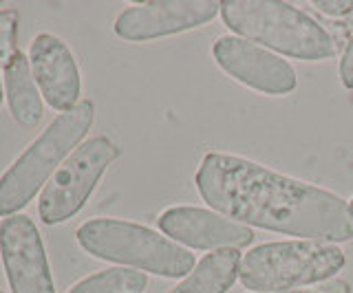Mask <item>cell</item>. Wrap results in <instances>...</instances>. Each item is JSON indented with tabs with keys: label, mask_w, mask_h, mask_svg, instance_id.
Here are the masks:
<instances>
[{
	"label": "cell",
	"mask_w": 353,
	"mask_h": 293,
	"mask_svg": "<svg viewBox=\"0 0 353 293\" xmlns=\"http://www.w3.org/2000/svg\"><path fill=\"white\" fill-rule=\"evenodd\" d=\"M349 212H351V216H353V197H351V201H349Z\"/></svg>",
	"instance_id": "44dd1931"
},
{
	"label": "cell",
	"mask_w": 353,
	"mask_h": 293,
	"mask_svg": "<svg viewBox=\"0 0 353 293\" xmlns=\"http://www.w3.org/2000/svg\"><path fill=\"white\" fill-rule=\"evenodd\" d=\"M194 186L214 212L241 225L301 236L303 241H353L349 203L338 194L279 175L245 157L208 153Z\"/></svg>",
	"instance_id": "6da1fadb"
},
{
	"label": "cell",
	"mask_w": 353,
	"mask_h": 293,
	"mask_svg": "<svg viewBox=\"0 0 353 293\" xmlns=\"http://www.w3.org/2000/svg\"><path fill=\"white\" fill-rule=\"evenodd\" d=\"M287 293H318V291H312V289H294V291H287Z\"/></svg>",
	"instance_id": "ffe728a7"
},
{
	"label": "cell",
	"mask_w": 353,
	"mask_h": 293,
	"mask_svg": "<svg viewBox=\"0 0 353 293\" xmlns=\"http://www.w3.org/2000/svg\"><path fill=\"white\" fill-rule=\"evenodd\" d=\"M0 258L14 293H55L42 236L27 214L0 221Z\"/></svg>",
	"instance_id": "52a82bcc"
},
{
	"label": "cell",
	"mask_w": 353,
	"mask_h": 293,
	"mask_svg": "<svg viewBox=\"0 0 353 293\" xmlns=\"http://www.w3.org/2000/svg\"><path fill=\"white\" fill-rule=\"evenodd\" d=\"M119 157L108 137H93L77 146L42 188L38 214L44 225H60L84 208L106 168Z\"/></svg>",
	"instance_id": "8992f818"
},
{
	"label": "cell",
	"mask_w": 353,
	"mask_h": 293,
	"mask_svg": "<svg viewBox=\"0 0 353 293\" xmlns=\"http://www.w3.org/2000/svg\"><path fill=\"white\" fill-rule=\"evenodd\" d=\"M221 18L232 34L287 58L323 62L336 56V38L290 3L223 0Z\"/></svg>",
	"instance_id": "7a4b0ae2"
},
{
	"label": "cell",
	"mask_w": 353,
	"mask_h": 293,
	"mask_svg": "<svg viewBox=\"0 0 353 293\" xmlns=\"http://www.w3.org/2000/svg\"><path fill=\"white\" fill-rule=\"evenodd\" d=\"M29 64L38 91L53 111L66 113L80 104V69L66 42L53 34H40L29 47Z\"/></svg>",
	"instance_id": "8fae6325"
},
{
	"label": "cell",
	"mask_w": 353,
	"mask_h": 293,
	"mask_svg": "<svg viewBox=\"0 0 353 293\" xmlns=\"http://www.w3.org/2000/svg\"><path fill=\"white\" fill-rule=\"evenodd\" d=\"M146 287L148 278L141 271H132L128 267H110L75 282L69 293H143Z\"/></svg>",
	"instance_id": "5bb4252c"
},
{
	"label": "cell",
	"mask_w": 353,
	"mask_h": 293,
	"mask_svg": "<svg viewBox=\"0 0 353 293\" xmlns=\"http://www.w3.org/2000/svg\"><path fill=\"white\" fill-rule=\"evenodd\" d=\"M216 64L230 78L265 95H287L296 89V71L287 60L239 36H221L212 45Z\"/></svg>",
	"instance_id": "9c48e42d"
},
{
	"label": "cell",
	"mask_w": 353,
	"mask_h": 293,
	"mask_svg": "<svg viewBox=\"0 0 353 293\" xmlns=\"http://www.w3.org/2000/svg\"><path fill=\"white\" fill-rule=\"evenodd\" d=\"M351 102H353V97H351Z\"/></svg>",
	"instance_id": "603a6c76"
},
{
	"label": "cell",
	"mask_w": 353,
	"mask_h": 293,
	"mask_svg": "<svg viewBox=\"0 0 353 293\" xmlns=\"http://www.w3.org/2000/svg\"><path fill=\"white\" fill-rule=\"evenodd\" d=\"M241 271L239 249H216L203 256L196 267L168 293H228Z\"/></svg>",
	"instance_id": "4fadbf2b"
},
{
	"label": "cell",
	"mask_w": 353,
	"mask_h": 293,
	"mask_svg": "<svg viewBox=\"0 0 353 293\" xmlns=\"http://www.w3.org/2000/svg\"><path fill=\"white\" fill-rule=\"evenodd\" d=\"M93 119V102L82 100L71 111L60 113L36 141H31L25 153L0 177V216L3 219L20 214V210L27 208L40 188L47 186L55 170L86 137Z\"/></svg>",
	"instance_id": "3957f363"
},
{
	"label": "cell",
	"mask_w": 353,
	"mask_h": 293,
	"mask_svg": "<svg viewBox=\"0 0 353 293\" xmlns=\"http://www.w3.org/2000/svg\"><path fill=\"white\" fill-rule=\"evenodd\" d=\"M159 230L174 243L192 249H243L252 245V227L241 225L214 210L176 205L157 219Z\"/></svg>",
	"instance_id": "30bf717a"
},
{
	"label": "cell",
	"mask_w": 353,
	"mask_h": 293,
	"mask_svg": "<svg viewBox=\"0 0 353 293\" xmlns=\"http://www.w3.org/2000/svg\"><path fill=\"white\" fill-rule=\"evenodd\" d=\"M318 293H351V287L347 285L345 280L331 278V280H327V282H320Z\"/></svg>",
	"instance_id": "ac0fdd59"
},
{
	"label": "cell",
	"mask_w": 353,
	"mask_h": 293,
	"mask_svg": "<svg viewBox=\"0 0 353 293\" xmlns=\"http://www.w3.org/2000/svg\"><path fill=\"white\" fill-rule=\"evenodd\" d=\"M345 265V252L329 243H265L254 247L241 260L239 280L254 293H287L336 278Z\"/></svg>",
	"instance_id": "5b68a950"
},
{
	"label": "cell",
	"mask_w": 353,
	"mask_h": 293,
	"mask_svg": "<svg viewBox=\"0 0 353 293\" xmlns=\"http://www.w3.org/2000/svg\"><path fill=\"white\" fill-rule=\"evenodd\" d=\"M216 14H221V3L214 0H159L124 9L113 29L121 40L148 42L203 27Z\"/></svg>",
	"instance_id": "ba28073f"
},
{
	"label": "cell",
	"mask_w": 353,
	"mask_h": 293,
	"mask_svg": "<svg viewBox=\"0 0 353 293\" xmlns=\"http://www.w3.org/2000/svg\"><path fill=\"white\" fill-rule=\"evenodd\" d=\"M18 53V12L0 9V64L5 67Z\"/></svg>",
	"instance_id": "9a60e30c"
},
{
	"label": "cell",
	"mask_w": 353,
	"mask_h": 293,
	"mask_svg": "<svg viewBox=\"0 0 353 293\" xmlns=\"http://www.w3.org/2000/svg\"><path fill=\"white\" fill-rule=\"evenodd\" d=\"M3 100H5V82L0 78V106H3Z\"/></svg>",
	"instance_id": "d6986e66"
},
{
	"label": "cell",
	"mask_w": 353,
	"mask_h": 293,
	"mask_svg": "<svg viewBox=\"0 0 353 293\" xmlns=\"http://www.w3.org/2000/svg\"><path fill=\"white\" fill-rule=\"evenodd\" d=\"M312 5L320 14L331 18H345L353 14V0H314Z\"/></svg>",
	"instance_id": "2e32d148"
},
{
	"label": "cell",
	"mask_w": 353,
	"mask_h": 293,
	"mask_svg": "<svg viewBox=\"0 0 353 293\" xmlns=\"http://www.w3.org/2000/svg\"><path fill=\"white\" fill-rule=\"evenodd\" d=\"M3 82H5V97L9 102L11 117L16 119L20 126L33 128L42 122V95L38 91V84L33 80L31 64L25 53L11 60L3 67Z\"/></svg>",
	"instance_id": "7c38bea8"
},
{
	"label": "cell",
	"mask_w": 353,
	"mask_h": 293,
	"mask_svg": "<svg viewBox=\"0 0 353 293\" xmlns=\"http://www.w3.org/2000/svg\"><path fill=\"white\" fill-rule=\"evenodd\" d=\"M0 293H5V291H3V289H0Z\"/></svg>",
	"instance_id": "7402d4cb"
},
{
	"label": "cell",
	"mask_w": 353,
	"mask_h": 293,
	"mask_svg": "<svg viewBox=\"0 0 353 293\" xmlns=\"http://www.w3.org/2000/svg\"><path fill=\"white\" fill-rule=\"evenodd\" d=\"M340 82L345 84V89L353 91V36L349 38L345 53L340 58Z\"/></svg>",
	"instance_id": "e0dca14e"
},
{
	"label": "cell",
	"mask_w": 353,
	"mask_h": 293,
	"mask_svg": "<svg viewBox=\"0 0 353 293\" xmlns=\"http://www.w3.org/2000/svg\"><path fill=\"white\" fill-rule=\"evenodd\" d=\"M75 238L88 256L161 278H185L196 267L185 247L139 223L93 219L77 227Z\"/></svg>",
	"instance_id": "277c9868"
}]
</instances>
